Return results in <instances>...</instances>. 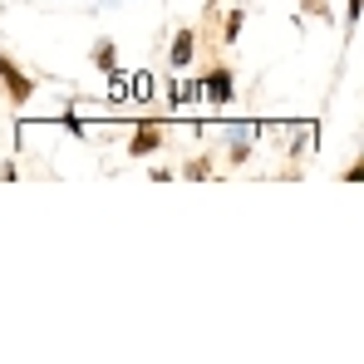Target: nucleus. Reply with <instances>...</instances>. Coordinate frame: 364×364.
Here are the masks:
<instances>
[{"label": "nucleus", "instance_id": "nucleus-1", "mask_svg": "<svg viewBox=\"0 0 364 364\" xmlns=\"http://www.w3.org/2000/svg\"><path fill=\"white\" fill-rule=\"evenodd\" d=\"M202 94H207L212 104H227V99H232V74H227V69H212V74L202 79Z\"/></svg>", "mask_w": 364, "mask_h": 364}, {"label": "nucleus", "instance_id": "nucleus-2", "mask_svg": "<svg viewBox=\"0 0 364 364\" xmlns=\"http://www.w3.org/2000/svg\"><path fill=\"white\" fill-rule=\"evenodd\" d=\"M0 79L10 84V94H15V104H25V99H30V79H25V74H20V69H15L10 60H0Z\"/></svg>", "mask_w": 364, "mask_h": 364}, {"label": "nucleus", "instance_id": "nucleus-3", "mask_svg": "<svg viewBox=\"0 0 364 364\" xmlns=\"http://www.w3.org/2000/svg\"><path fill=\"white\" fill-rule=\"evenodd\" d=\"M187 64H192V30H182L173 40V69H187Z\"/></svg>", "mask_w": 364, "mask_h": 364}, {"label": "nucleus", "instance_id": "nucleus-4", "mask_svg": "<svg viewBox=\"0 0 364 364\" xmlns=\"http://www.w3.org/2000/svg\"><path fill=\"white\" fill-rule=\"evenodd\" d=\"M153 148H158V133H138L133 138V153H153Z\"/></svg>", "mask_w": 364, "mask_h": 364}, {"label": "nucleus", "instance_id": "nucleus-5", "mask_svg": "<svg viewBox=\"0 0 364 364\" xmlns=\"http://www.w3.org/2000/svg\"><path fill=\"white\" fill-rule=\"evenodd\" d=\"M94 55H99V69H114V45H109V40H99Z\"/></svg>", "mask_w": 364, "mask_h": 364}, {"label": "nucleus", "instance_id": "nucleus-6", "mask_svg": "<svg viewBox=\"0 0 364 364\" xmlns=\"http://www.w3.org/2000/svg\"><path fill=\"white\" fill-rule=\"evenodd\" d=\"M360 15H364V0H350V25H355Z\"/></svg>", "mask_w": 364, "mask_h": 364}]
</instances>
